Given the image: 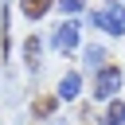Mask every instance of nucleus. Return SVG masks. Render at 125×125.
<instances>
[{
    "label": "nucleus",
    "instance_id": "obj_1",
    "mask_svg": "<svg viewBox=\"0 0 125 125\" xmlns=\"http://www.w3.org/2000/svg\"><path fill=\"white\" fill-rule=\"evenodd\" d=\"M86 23H90V27L109 31V35H125V4H121V0H109L102 12H90V16H86Z\"/></svg>",
    "mask_w": 125,
    "mask_h": 125
},
{
    "label": "nucleus",
    "instance_id": "obj_2",
    "mask_svg": "<svg viewBox=\"0 0 125 125\" xmlns=\"http://www.w3.org/2000/svg\"><path fill=\"white\" fill-rule=\"evenodd\" d=\"M121 90V66H102L98 74H94V98L98 102H113V94Z\"/></svg>",
    "mask_w": 125,
    "mask_h": 125
},
{
    "label": "nucleus",
    "instance_id": "obj_3",
    "mask_svg": "<svg viewBox=\"0 0 125 125\" xmlns=\"http://www.w3.org/2000/svg\"><path fill=\"white\" fill-rule=\"evenodd\" d=\"M51 47H55V51H62V55H66V51H74V47H78V23H74V20L59 23V27H55V35H51Z\"/></svg>",
    "mask_w": 125,
    "mask_h": 125
},
{
    "label": "nucleus",
    "instance_id": "obj_4",
    "mask_svg": "<svg viewBox=\"0 0 125 125\" xmlns=\"http://www.w3.org/2000/svg\"><path fill=\"white\" fill-rule=\"evenodd\" d=\"M78 90H82V74H78V70H66L62 82H59V94H55V98H59V102H74Z\"/></svg>",
    "mask_w": 125,
    "mask_h": 125
},
{
    "label": "nucleus",
    "instance_id": "obj_5",
    "mask_svg": "<svg viewBox=\"0 0 125 125\" xmlns=\"http://www.w3.org/2000/svg\"><path fill=\"white\" fill-rule=\"evenodd\" d=\"M39 59H43V47H39L35 35H27V39H23V62H27V70H39V66H43Z\"/></svg>",
    "mask_w": 125,
    "mask_h": 125
},
{
    "label": "nucleus",
    "instance_id": "obj_6",
    "mask_svg": "<svg viewBox=\"0 0 125 125\" xmlns=\"http://www.w3.org/2000/svg\"><path fill=\"white\" fill-rule=\"evenodd\" d=\"M51 4H55V0H20V12H23L27 20H43V16L51 12Z\"/></svg>",
    "mask_w": 125,
    "mask_h": 125
},
{
    "label": "nucleus",
    "instance_id": "obj_7",
    "mask_svg": "<svg viewBox=\"0 0 125 125\" xmlns=\"http://www.w3.org/2000/svg\"><path fill=\"white\" fill-rule=\"evenodd\" d=\"M98 125H125V102H117V98H113V102L105 105V113H102V121H98Z\"/></svg>",
    "mask_w": 125,
    "mask_h": 125
},
{
    "label": "nucleus",
    "instance_id": "obj_8",
    "mask_svg": "<svg viewBox=\"0 0 125 125\" xmlns=\"http://www.w3.org/2000/svg\"><path fill=\"white\" fill-rule=\"evenodd\" d=\"M82 59H86V66H90V70L98 74V70L105 66V47H98V43H90V47L82 51Z\"/></svg>",
    "mask_w": 125,
    "mask_h": 125
},
{
    "label": "nucleus",
    "instance_id": "obj_9",
    "mask_svg": "<svg viewBox=\"0 0 125 125\" xmlns=\"http://www.w3.org/2000/svg\"><path fill=\"white\" fill-rule=\"evenodd\" d=\"M55 105H59V98H43V102H35V113H39V117H47Z\"/></svg>",
    "mask_w": 125,
    "mask_h": 125
},
{
    "label": "nucleus",
    "instance_id": "obj_10",
    "mask_svg": "<svg viewBox=\"0 0 125 125\" xmlns=\"http://www.w3.org/2000/svg\"><path fill=\"white\" fill-rule=\"evenodd\" d=\"M59 4H62V12H82L86 8V0H59Z\"/></svg>",
    "mask_w": 125,
    "mask_h": 125
}]
</instances>
